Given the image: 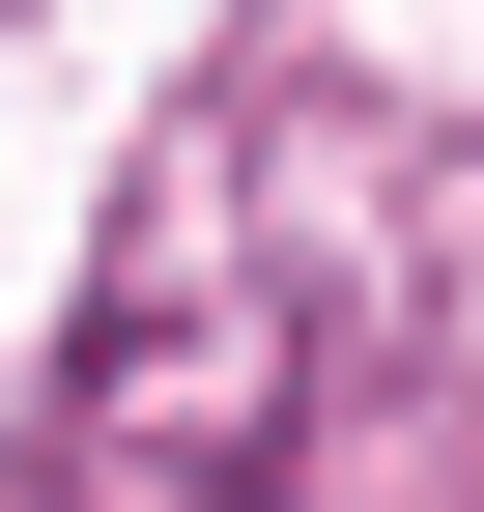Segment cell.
Returning a JSON list of instances; mask_svg holds the SVG:
<instances>
[{
	"label": "cell",
	"mask_w": 484,
	"mask_h": 512,
	"mask_svg": "<svg viewBox=\"0 0 484 512\" xmlns=\"http://www.w3.org/2000/svg\"><path fill=\"white\" fill-rule=\"evenodd\" d=\"M29 512H484V171L371 86H285V228H228V143L171 114Z\"/></svg>",
	"instance_id": "6da1fadb"
}]
</instances>
